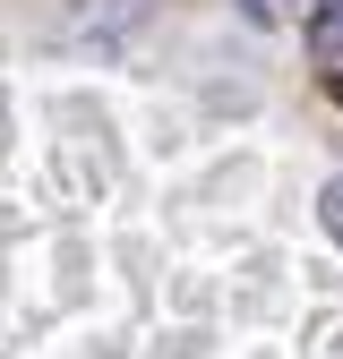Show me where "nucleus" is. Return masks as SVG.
Here are the masks:
<instances>
[{"mask_svg": "<svg viewBox=\"0 0 343 359\" xmlns=\"http://www.w3.org/2000/svg\"><path fill=\"white\" fill-rule=\"evenodd\" d=\"M309 52H318V60H343V0H326V9H318V26H309Z\"/></svg>", "mask_w": 343, "mask_h": 359, "instance_id": "1", "label": "nucleus"}, {"mask_svg": "<svg viewBox=\"0 0 343 359\" xmlns=\"http://www.w3.org/2000/svg\"><path fill=\"white\" fill-rule=\"evenodd\" d=\"M77 18H86V34H95V26H138V18H146V0H86Z\"/></svg>", "mask_w": 343, "mask_h": 359, "instance_id": "2", "label": "nucleus"}, {"mask_svg": "<svg viewBox=\"0 0 343 359\" xmlns=\"http://www.w3.org/2000/svg\"><path fill=\"white\" fill-rule=\"evenodd\" d=\"M318 214H326V231L343 240V180H326V197H318Z\"/></svg>", "mask_w": 343, "mask_h": 359, "instance_id": "3", "label": "nucleus"}]
</instances>
